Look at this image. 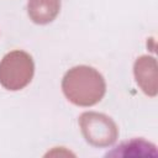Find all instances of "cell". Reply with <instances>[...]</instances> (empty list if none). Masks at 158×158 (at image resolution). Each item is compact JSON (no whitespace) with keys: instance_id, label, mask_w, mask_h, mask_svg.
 Instances as JSON below:
<instances>
[{"instance_id":"cell-5","label":"cell","mask_w":158,"mask_h":158,"mask_svg":"<svg viewBox=\"0 0 158 158\" xmlns=\"http://www.w3.org/2000/svg\"><path fill=\"white\" fill-rule=\"evenodd\" d=\"M60 10V0H28L27 12L30 19L38 25L52 22Z\"/></svg>"},{"instance_id":"cell-4","label":"cell","mask_w":158,"mask_h":158,"mask_svg":"<svg viewBox=\"0 0 158 158\" xmlns=\"http://www.w3.org/2000/svg\"><path fill=\"white\" fill-rule=\"evenodd\" d=\"M133 74L137 84L144 94L157 95V63L151 56H141L133 65Z\"/></svg>"},{"instance_id":"cell-2","label":"cell","mask_w":158,"mask_h":158,"mask_svg":"<svg viewBox=\"0 0 158 158\" xmlns=\"http://www.w3.org/2000/svg\"><path fill=\"white\" fill-rule=\"evenodd\" d=\"M33 73V59L25 51L9 52L0 62V84L7 90L23 89L32 80Z\"/></svg>"},{"instance_id":"cell-1","label":"cell","mask_w":158,"mask_h":158,"mask_svg":"<svg viewBox=\"0 0 158 158\" xmlns=\"http://www.w3.org/2000/svg\"><path fill=\"white\" fill-rule=\"evenodd\" d=\"M62 89L72 104L91 106L104 98L106 84L104 77L93 67L77 65L64 74Z\"/></svg>"},{"instance_id":"cell-3","label":"cell","mask_w":158,"mask_h":158,"mask_svg":"<svg viewBox=\"0 0 158 158\" xmlns=\"http://www.w3.org/2000/svg\"><path fill=\"white\" fill-rule=\"evenodd\" d=\"M81 133L88 143L94 147H109L118 137V128L114 120L105 114L88 111L79 117Z\"/></svg>"}]
</instances>
